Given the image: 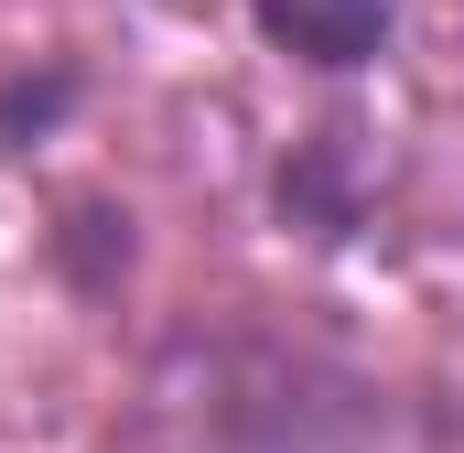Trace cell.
Instances as JSON below:
<instances>
[{
  "label": "cell",
  "instance_id": "6da1fadb",
  "mask_svg": "<svg viewBox=\"0 0 464 453\" xmlns=\"http://www.w3.org/2000/svg\"><path fill=\"white\" fill-rule=\"evenodd\" d=\"M248 22H259L270 54H292V65H314V76H356V65L389 54L400 0H248Z\"/></svg>",
  "mask_w": 464,
  "mask_h": 453
}]
</instances>
